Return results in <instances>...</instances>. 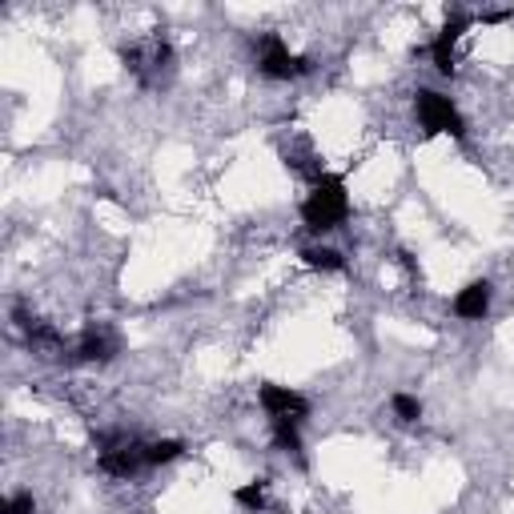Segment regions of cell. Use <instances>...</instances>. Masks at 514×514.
<instances>
[{
	"instance_id": "cell-1",
	"label": "cell",
	"mask_w": 514,
	"mask_h": 514,
	"mask_svg": "<svg viewBox=\"0 0 514 514\" xmlns=\"http://www.w3.org/2000/svg\"><path fill=\"white\" fill-rule=\"evenodd\" d=\"M350 217V193H346V181L338 173H318L314 177V189L310 197L302 201V225L310 233H334L342 221Z\"/></svg>"
},
{
	"instance_id": "cell-2",
	"label": "cell",
	"mask_w": 514,
	"mask_h": 514,
	"mask_svg": "<svg viewBox=\"0 0 514 514\" xmlns=\"http://www.w3.org/2000/svg\"><path fill=\"white\" fill-rule=\"evenodd\" d=\"M414 113L426 137H466V121L458 113V105L434 89H418L414 93Z\"/></svg>"
},
{
	"instance_id": "cell-3",
	"label": "cell",
	"mask_w": 514,
	"mask_h": 514,
	"mask_svg": "<svg viewBox=\"0 0 514 514\" xmlns=\"http://www.w3.org/2000/svg\"><path fill=\"white\" fill-rule=\"evenodd\" d=\"M314 69L310 57H294L290 45L278 37V33H262L257 37V73L270 77V81H294V77H306Z\"/></svg>"
},
{
	"instance_id": "cell-4",
	"label": "cell",
	"mask_w": 514,
	"mask_h": 514,
	"mask_svg": "<svg viewBox=\"0 0 514 514\" xmlns=\"http://www.w3.org/2000/svg\"><path fill=\"white\" fill-rule=\"evenodd\" d=\"M121 61H125L129 73H137V77L149 85V81H161L165 73H173V45H169V41L129 45V49L121 53Z\"/></svg>"
},
{
	"instance_id": "cell-5",
	"label": "cell",
	"mask_w": 514,
	"mask_h": 514,
	"mask_svg": "<svg viewBox=\"0 0 514 514\" xmlns=\"http://www.w3.org/2000/svg\"><path fill=\"white\" fill-rule=\"evenodd\" d=\"M97 466H101L109 478H133V474H137L141 466H149V462H145V446H141V442L117 434V438H105Z\"/></svg>"
},
{
	"instance_id": "cell-6",
	"label": "cell",
	"mask_w": 514,
	"mask_h": 514,
	"mask_svg": "<svg viewBox=\"0 0 514 514\" xmlns=\"http://www.w3.org/2000/svg\"><path fill=\"white\" fill-rule=\"evenodd\" d=\"M257 402L270 418H294V422H306L310 418V398L282 386V382H262L257 386Z\"/></svg>"
},
{
	"instance_id": "cell-7",
	"label": "cell",
	"mask_w": 514,
	"mask_h": 514,
	"mask_svg": "<svg viewBox=\"0 0 514 514\" xmlns=\"http://www.w3.org/2000/svg\"><path fill=\"white\" fill-rule=\"evenodd\" d=\"M470 29V17L466 13H450L446 17V25L438 29V37L430 41V57H434V69L442 73V77H454V45H458V37Z\"/></svg>"
},
{
	"instance_id": "cell-8",
	"label": "cell",
	"mask_w": 514,
	"mask_h": 514,
	"mask_svg": "<svg viewBox=\"0 0 514 514\" xmlns=\"http://www.w3.org/2000/svg\"><path fill=\"white\" fill-rule=\"evenodd\" d=\"M490 302H494L490 282H470V286H462V290L454 294V314H458L462 322H482V318L490 314Z\"/></svg>"
},
{
	"instance_id": "cell-9",
	"label": "cell",
	"mask_w": 514,
	"mask_h": 514,
	"mask_svg": "<svg viewBox=\"0 0 514 514\" xmlns=\"http://www.w3.org/2000/svg\"><path fill=\"white\" fill-rule=\"evenodd\" d=\"M117 354V334L109 326H89L77 342V362H109Z\"/></svg>"
},
{
	"instance_id": "cell-10",
	"label": "cell",
	"mask_w": 514,
	"mask_h": 514,
	"mask_svg": "<svg viewBox=\"0 0 514 514\" xmlns=\"http://www.w3.org/2000/svg\"><path fill=\"white\" fill-rule=\"evenodd\" d=\"M302 262H306L310 270H322V274H342V270H346V257H342L338 249H330V245H310V249H302Z\"/></svg>"
},
{
	"instance_id": "cell-11",
	"label": "cell",
	"mask_w": 514,
	"mask_h": 514,
	"mask_svg": "<svg viewBox=\"0 0 514 514\" xmlns=\"http://www.w3.org/2000/svg\"><path fill=\"white\" fill-rule=\"evenodd\" d=\"M270 426H274V446L286 450V454H294V458H302V422H294V418H270Z\"/></svg>"
},
{
	"instance_id": "cell-12",
	"label": "cell",
	"mask_w": 514,
	"mask_h": 514,
	"mask_svg": "<svg viewBox=\"0 0 514 514\" xmlns=\"http://www.w3.org/2000/svg\"><path fill=\"white\" fill-rule=\"evenodd\" d=\"M185 454V446L177 442V438H161V442H149L145 446V462L149 466H169V462H177Z\"/></svg>"
},
{
	"instance_id": "cell-13",
	"label": "cell",
	"mask_w": 514,
	"mask_h": 514,
	"mask_svg": "<svg viewBox=\"0 0 514 514\" xmlns=\"http://www.w3.org/2000/svg\"><path fill=\"white\" fill-rule=\"evenodd\" d=\"M390 410H394V418H398L402 426H414V422L422 418V402H418L414 394H394V398H390Z\"/></svg>"
},
{
	"instance_id": "cell-14",
	"label": "cell",
	"mask_w": 514,
	"mask_h": 514,
	"mask_svg": "<svg viewBox=\"0 0 514 514\" xmlns=\"http://www.w3.org/2000/svg\"><path fill=\"white\" fill-rule=\"evenodd\" d=\"M233 502L257 514V510L266 506V482H245V486H237V490H233Z\"/></svg>"
},
{
	"instance_id": "cell-15",
	"label": "cell",
	"mask_w": 514,
	"mask_h": 514,
	"mask_svg": "<svg viewBox=\"0 0 514 514\" xmlns=\"http://www.w3.org/2000/svg\"><path fill=\"white\" fill-rule=\"evenodd\" d=\"M5 514H37L33 494H13V498L5 502Z\"/></svg>"
}]
</instances>
